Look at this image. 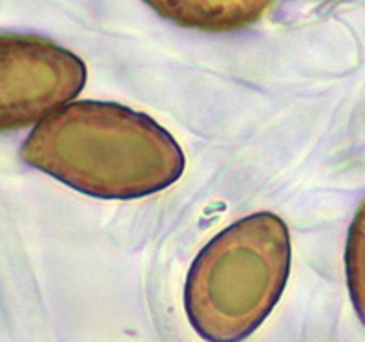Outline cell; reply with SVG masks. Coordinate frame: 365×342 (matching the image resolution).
I'll use <instances>...</instances> for the list:
<instances>
[{
	"mask_svg": "<svg viewBox=\"0 0 365 342\" xmlns=\"http://www.w3.org/2000/svg\"><path fill=\"white\" fill-rule=\"evenodd\" d=\"M22 159L104 200L148 196L185 171L181 146L159 123L101 101H77L46 116L26 139Z\"/></svg>",
	"mask_w": 365,
	"mask_h": 342,
	"instance_id": "obj_1",
	"label": "cell"
},
{
	"mask_svg": "<svg viewBox=\"0 0 365 342\" xmlns=\"http://www.w3.org/2000/svg\"><path fill=\"white\" fill-rule=\"evenodd\" d=\"M347 286L358 317L365 324V201L358 209L349 229L345 251Z\"/></svg>",
	"mask_w": 365,
	"mask_h": 342,
	"instance_id": "obj_5",
	"label": "cell"
},
{
	"mask_svg": "<svg viewBox=\"0 0 365 342\" xmlns=\"http://www.w3.org/2000/svg\"><path fill=\"white\" fill-rule=\"evenodd\" d=\"M291 267L282 218L257 213L217 234L192 263L185 286L188 321L205 341L240 342L269 317Z\"/></svg>",
	"mask_w": 365,
	"mask_h": 342,
	"instance_id": "obj_2",
	"label": "cell"
},
{
	"mask_svg": "<svg viewBox=\"0 0 365 342\" xmlns=\"http://www.w3.org/2000/svg\"><path fill=\"white\" fill-rule=\"evenodd\" d=\"M163 19L182 28L234 31L263 17L274 0H145Z\"/></svg>",
	"mask_w": 365,
	"mask_h": 342,
	"instance_id": "obj_4",
	"label": "cell"
},
{
	"mask_svg": "<svg viewBox=\"0 0 365 342\" xmlns=\"http://www.w3.org/2000/svg\"><path fill=\"white\" fill-rule=\"evenodd\" d=\"M86 66L35 35L0 34V130L34 125L84 88Z\"/></svg>",
	"mask_w": 365,
	"mask_h": 342,
	"instance_id": "obj_3",
	"label": "cell"
}]
</instances>
